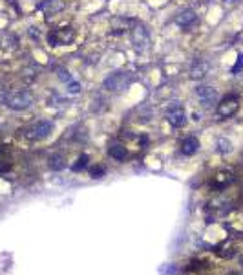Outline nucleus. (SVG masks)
I'll use <instances>...</instances> for the list:
<instances>
[{
	"instance_id": "nucleus-18",
	"label": "nucleus",
	"mask_w": 243,
	"mask_h": 275,
	"mask_svg": "<svg viewBox=\"0 0 243 275\" xmlns=\"http://www.w3.org/2000/svg\"><path fill=\"white\" fill-rule=\"evenodd\" d=\"M10 167H11L10 156L6 154V150L0 149V173H6V171H10Z\"/></svg>"
},
{
	"instance_id": "nucleus-7",
	"label": "nucleus",
	"mask_w": 243,
	"mask_h": 275,
	"mask_svg": "<svg viewBox=\"0 0 243 275\" xmlns=\"http://www.w3.org/2000/svg\"><path fill=\"white\" fill-rule=\"evenodd\" d=\"M230 209H232L230 200H227L225 197H218L209 202V206H207V215H209V218H219V217L229 215Z\"/></svg>"
},
{
	"instance_id": "nucleus-21",
	"label": "nucleus",
	"mask_w": 243,
	"mask_h": 275,
	"mask_svg": "<svg viewBox=\"0 0 243 275\" xmlns=\"http://www.w3.org/2000/svg\"><path fill=\"white\" fill-rule=\"evenodd\" d=\"M241 70H243V53H239L238 61H236V64L232 66V75H238Z\"/></svg>"
},
{
	"instance_id": "nucleus-23",
	"label": "nucleus",
	"mask_w": 243,
	"mask_h": 275,
	"mask_svg": "<svg viewBox=\"0 0 243 275\" xmlns=\"http://www.w3.org/2000/svg\"><path fill=\"white\" fill-rule=\"evenodd\" d=\"M68 92H70V94H79V92H81V85L72 79V81L68 83Z\"/></svg>"
},
{
	"instance_id": "nucleus-11",
	"label": "nucleus",
	"mask_w": 243,
	"mask_h": 275,
	"mask_svg": "<svg viewBox=\"0 0 243 275\" xmlns=\"http://www.w3.org/2000/svg\"><path fill=\"white\" fill-rule=\"evenodd\" d=\"M210 72V63L207 59H198L190 68V77L196 79V81H201V79H205Z\"/></svg>"
},
{
	"instance_id": "nucleus-1",
	"label": "nucleus",
	"mask_w": 243,
	"mask_h": 275,
	"mask_svg": "<svg viewBox=\"0 0 243 275\" xmlns=\"http://www.w3.org/2000/svg\"><path fill=\"white\" fill-rule=\"evenodd\" d=\"M134 83V75L126 70H119V72L110 73L108 77L103 81V87L108 92H114V94H119V92L126 90Z\"/></svg>"
},
{
	"instance_id": "nucleus-19",
	"label": "nucleus",
	"mask_w": 243,
	"mask_h": 275,
	"mask_svg": "<svg viewBox=\"0 0 243 275\" xmlns=\"http://www.w3.org/2000/svg\"><path fill=\"white\" fill-rule=\"evenodd\" d=\"M88 162H90V156H88V154H81L79 158H77V164L72 165V169L75 171V173H79V171L84 169L86 165H88Z\"/></svg>"
},
{
	"instance_id": "nucleus-4",
	"label": "nucleus",
	"mask_w": 243,
	"mask_h": 275,
	"mask_svg": "<svg viewBox=\"0 0 243 275\" xmlns=\"http://www.w3.org/2000/svg\"><path fill=\"white\" fill-rule=\"evenodd\" d=\"M130 41L134 44V48L137 52H144L150 44V33H148L147 26L139 20H132L130 22Z\"/></svg>"
},
{
	"instance_id": "nucleus-6",
	"label": "nucleus",
	"mask_w": 243,
	"mask_h": 275,
	"mask_svg": "<svg viewBox=\"0 0 243 275\" xmlns=\"http://www.w3.org/2000/svg\"><path fill=\"white\" fill-rule=\"evenodd\" d=\"M73 39H75V31H73V28H70V26L52 29L48 35L50 46H64V44L73 43Z\"/></svg>"
},
{
	"instance_id": "nucleus-14",
	"label": "nucleus",
	"mask_w": 243,
	"mask_h": 275,
	"mask_svg": "<svg viewBox=\"0 0 243 275\" xmlns=\"http://www.w3.org/2000/svg\"><path fill=\"white\" fill-rule=\"evenodd\" d=\"M130 22H132V20L124 19V17H115V19L112 20V29H110V31L114 35H123L124 31H126V28L130 26Z\"/></svg>"
},
{
	"instance_id": "nucleus-20",
	"label": "nucleus",
	"mask_w": 243,
	"mask_h": 275,
	"mask_svg": "<svg viewBox=\"0 0 243 275\" xmlns=\"http://www.w3.org/2000/svg\"><path fill=\"white\" fill-rule=\"evenodd\" d=\"M105 173H106V169L103 167V165H93V167H90L91 178H103V174Z\"/></svg>"
},
{
	"instance_id": "nucleus-3",
	"label": "nucleus",
	"mask_w": 243,
	"mask_h": 275,
	"mask_svg": "<svg viewBox=\"0 0 243 275\" xmlns=\"http://www.w3.org/2000/svg\"><path fill=\"white\" fill-rule=\"evenodd\" d=\"M52 132H53V121L40 120V121L31 123L29 127H26L24 131H22V136L29 141H40V140H46Z\"/></svg>"
},
{
	"instance_id": "nucleus-8",
	"label": "nucleus",
	"mask_w": 243,
	"mask_h": 275,
	"mask_svg": "<svg viewBox=\"0 0 243 275\" xmlns=\"http://www.w3.org/2000/svg\"><path fill=\"white\" fill-rule=\"evenodd\" d=\"M167 121L170 123L172 127H176V129H179V127H183L186 123V110L185 106L181 105V103L174 101L170 106L167 108Z\"/></svg>"
},
{
	"instance_id": "nucleus-13",
	"label": "nucleus",
	"mask_w": 243,
	"mask_h": 275,
	"mask_svg": "<svg viewBox=\"0 0 243 275\" xmlns=\"http://www.w3.org/2000/svg\"><path fill=\"white\" fill-rule=\"evenodd\" d=\"M200 150V140L196 136H188L181 141V152L185 156H194Z\"/></svg>"
},
{
	"instance_id": "nucleus-12",
	"label": "nucleus",
	"mask_w": 243,
	"mask_h": 275,
	"mask_svg": "<svg viewBox=\"0 0 243 275\" xmlns=\"http://www.w3.org/2000/svg\"><path fill=\"white\" fill-rule=\"evenodd\" d=\"M196 20H198V15L192 10H181L176 15V24L179 28H190L192 24H196Z\"/></svg>"
},
{
	"instance_id": "nucleus-10",
	"label": "nucleus",
	"mask_w": 243,
	"mask_h": 275,
	"mask_svg": "<svg viewBox=\"0 0 243 275\" xmlns=\"http://www.w3.org/2000/svg\"><path fill=\"white\" fill-rule=\"evenodd\" d=\"M234 182V174L230 171H219V173L214 174V178L210 182V185L216 189V191H223Z\"/></svg>"
},
{
	"instance_id": "nucleus-9",
	"label": "nucleus",
	"mask_w": 243,
	"mask_h": 275,
	"mask_svg": "<svg viewBox=\"0 0 243 275\" xmlns=\"http://www.w3.org/2000/svg\"><path fill=\"white\" fill-rule=\"evenodd\" d=\"M196 96H198V99H200L201 106L210 108V106L216 103V99H218V92H216L214 87L200 85V87H196Z\"/></svg>"
},
{
	"instance_id": "nucleus-15",
	"label": "nucleus",
	"mask_w": 243,
	"mask_h": 275,
	"mask_svg": "<svg viewBox=\"0 0 243 275\" xmlns=\"http://www.w3.org/2000/svg\"><path fill=\"white\" fill-rule=\"evenodd\" d=\"M108 154L112 156V158L123 162V160L128 156V150H126V147H124V145H121V143H110Z\"/></svg>"
},
{
	"instance_id": "nucleus-2",
	"label": "nucleus",
	"mask_w": 243,
	"mask_h": 275,
	"mask_svg": "<svg viewBox=\"0 0 243 275\" xmlns=\"http://www.w3.org/2000/svg\"><path fill=\"white\" fill-rule=\"evenodd\" d=\"M33 103V96L28 90H11L4 96V105L11 110H26Z\"/></svg>"
},
{
	"instance_id": "nucleus-22",
	"label": "nucleus",
	"mask_w": 243,
	"mask_h": 275,
	"mask_svg": "<svg viewBox=\"0 0 243 275\" xmlns=\"http://www.w3.org/2000/svg\"><path fill=\"white\" fill-rule=\"evenodd\" d=\"M57 72H59L57 75H59V79H61V81H64V83H70V81H72V75H70V72H66L64 68H59Z\"/></svg>"
},
{
	"instance_id": "nucleus-5",
	"label": "nucleus",
	"mask_w": 243,
	"mask_h": 275,
	"mask_svg": "<svg viewBox=\"0 0 243 275\" xmlns=\"http://www.w3.org/2000/svg\"><path fill=\"white\" fill-rule=\"evenodd\" d=\"M238 110H239V97L234 96V94H229V96H225L223 99L218 103L216 114H218L221 120H227V117H232Z\"/></svg>"
},
{
	"instance_id": "nucleus-17",
	"label": "nucleus",
	"mask_w": 243,
	"mask_h": 275,
	"mask_svg": "<svg viewBox=\"0 0 243 275\" xmlns=\"http://www.w3.org/2000/svg\"><path fill=\"white\" fill-rule=\"evenodd\" d=\"M216 145H218V152H221V154H229V152H232V143H230L229 140H225V138H219Z\"/></svg>"
},
{
	"instance_id": "nucleus-16",
	"label": "nucleus",
	"mask_w": 243,
	"mask_h": 275,
	"mask_svg": "<svg viewBox=\"0 0 243 275\" xmlns=\"http://www.w3.org/2000/svg\"><path fill=\"white\" fill-rule=\"evenodd\" d=\"M48 165L52 171H62L66 167V158H64V154H53V156H50Z\"/></svg>"
}]
</instances>
